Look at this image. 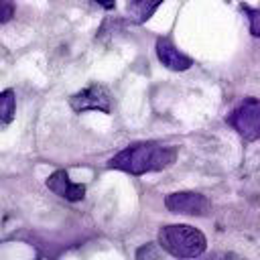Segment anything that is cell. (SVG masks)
<instances>
[{"label": "cell", "instance_id": "cell-1", "mask_svg": "<svg viewBox=\"0 0 260 260\" xmlns=\"http://www.w3.org/2000/svg\"><path fill=\"white\" fill-rule=\"evenodd\" d=\"M177 160V148L160 142H136L110 158L108 167L130 175L162 171Z\"/></svg>", "mask_w": 260, "mask_h": 260}, {"label": "cell", "instance_id": "cell-2", "mask_svg": "<svg viewBox=\"0 0 260 260\" xmlns=\"http://www.w3.org/2000/svg\"><path fill=\"white\" fill-rule=\"evenodd\" d=\"M158 246L175 258H199L205 248V236L187 223H171L158 230Z\"/></svg>", "mask_w": 260, "mask_h": 260}, {"label": "cell", "instance_id": "cell-3", "mask_svg": "<svg viewBox=\"0 0 260 260\" xmlns=\"http://www.w3.org/2000/svg\"><path fill=\"white\" fill-rule=\"evenodd\" d=\"M228 124L248 142L260 140V102L256 98H246L228 116Z\"/></svg>", "mask_w": 260, "mask_h": 260}, {"label": "cell", "instance_id": "cell-4", "mask_svg": "<svg viewBox=\"0 0 260 260\" xmlns=\"http://www.w3.org/2000/svg\"><path fill=\"white\" fill-rule=\"evenodd\" d=\"M69 106L75 112H87V110H98L104 114L112 112V95L108 91V87H104L102 83H91L85 89L73 93L69 98Z\"/></svg>", "mask_w": 260, "mask_h": 260}, {"label": "cell", "instance_id": "cell-5", "mask_svg": "<svg viewBox=\"0 0 260 260\" xmlns=\"http://www.w3.org/2000/svg\"><path fill=\"white\" fill-rule=\"evenodd\" d=\"M165 205L169 211L181 213V215H207L211 209L209 199L201 193H195V191L169 193L165 197Z\"/></svg>", "mask_w": 260, "mask_h": 260}, {"label": "cell", "instance_id": "cell-6", "mask_svg": "<svg viewBox=\"0 0 260 260\" xmlns=\"http://www.w3.org/2000/svg\"><path fill=\"white\" fill-rule=\"evenodd\" d=\"M156 55H158V61L167 69H173V71H187L193 65V59L189 55L181 53L167 37L156 39Z\"/></svg>", "mask_w": 260, "mask_h": 260}, {"label": "cell", "instance_id": "cell-7", "mask_svg": "<svg viewBox=\"0 0 260 260\" xmlns=\"http://www.w3.org/2000/svg\"><path fill=\"white\" fill-rule=\"evenodd\" d=\"M47 187L53 193H57L59 197L67 199V201H79V199L85 197V185L73 183L65 171H55L53 175H49Z\"/></svg>", "mask_w": 260, "mask_h": 260}, {"label": "cell", "instance_id": "cell-8", "mask_svg": "<svg viewBox=\"0 0 260 260\" xmlns=\"http://www.w3.org/2000/svg\"><path fill=\"white\" fill-rule=\"evenodd\" d=\"M165 0H126L128 16L134 22H146Z\"/></svg>", "mask_w": 260, "mask_h": 260}, {"label": "cell", "instance_id": "cell-9", "mask_svg": "<svg viewBox=\"0 0 260 260\" xmlns=\"http://www.w3.org/2000/svg\"><path fill=\"white\" fill-rule=\"evenodd\" d=\"M16 114V100H14V91L12 89H4L0 91V130H4Z\"/></svg>", "mask_w": 260, "mask_h": 260}, {"label": "cell", "instance_id": "cell-10", "mask_svg": "<svg viewBox=\"0 0 260 260\" xmlns=\"http://www.w3.org/2000/svg\"><path fill=\"white\" fill-rule=\"evenodd\" d=\"M160 246L158 244H144L136 250V260H158L160 258Z\"/></svg>", "mask_w": 260, "mask_h": 260}, {"label": "cell", "instance_id": "cell-11", "mask_svg": "<svg viewBox=\"0 0 260 260\" xmlns=\"http://www.w3.org/2000/svg\"><path fill=\"white\" fill-rule=\"evenodd\" d=\"M242 10L248 14L250 20V32L254 37H260V8H252L248 4H242Z\"/></svg>", "mask_w": 260, "mask_h": 260}, {"label": "cell", "instance_id": "cell-12", "mask_svg": "<svg viewBox=\"0 0 260 260\" xmlns=\"http://www.w3.org/2000/svg\"><path fill=\"white\" fill-rule=\"evenodd\" d=\"M14 16V0H0V24Z\"/></svg>", "mask_w": 260, "mask_h": 260}, {"label": "cell", "instance_id": "cell-13", "mask_svg": "<svg viewBox=\"0 0 260 260\" xmlns=\"http://www.w3.org/2000/svg\"><path fill=\"white\" fill-rule=\"evenodd\" d=\"M199 260H244V258H240V256L234 254V252H213V254L203 256V258H199Z\"/></svg>", "mask_w": 260, "mask_h": 260}, {"label": "cell", "instance_id": "cell-14", "mask_svg": "<svg viewBox=\"0 0 260 260\" xmlns=\"http://www.w3.org/2000/svg\"><path fill=\"white\" fill-rule=\"evenodd\" d=\"M95 4H100L102 8H106V10H112L114 6H116V0H93Z\"/></svg>", "mask_w": 260, "mask_h": 260}]
</instances>
